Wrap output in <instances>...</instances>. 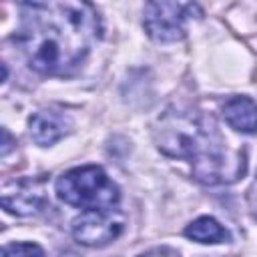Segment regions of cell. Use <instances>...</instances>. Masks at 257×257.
Listing matches in <instances>:
<instances>
[{"label": "cell", "mask_w": 257, "mask_h": 257, "mask_svg": "<svg viewBox=\"0 0 257 257\" xmlns=\"http://www.w3.org/2000/svg\"><path fill=\"white\" fill-rule=\"evenodd\" d=\"M2 207L18 217L36 215L46 207L44 181L42 179H18L4 183L0 195Z\"/></svg>", "instance_id": "6"}, {"label": "cell", "mask_w": 257, "mask_h": 257, "mask_svg": "<svg viewBox=\"0 0 257 257\" xmlns=\"http://www.w3.org/2000/svg\"><path fill=\"white\" fill-rule=\"evenodd\" d=\"M139 257H181L173 247H153L145 253H141Z\"/></svg>", "instance_id": "11"}, {"label": "cell", "mask_w": 257, "mask_h": 257, "mask_svg": "<svg viewBox=\"0 0 257 257\" xmlns=\"http://www.w3.org/2000/svg\"><path fill=\"white\" fill-rule=\"evenodd\" d=\"M155 143L161 153L189 161L203 185H229L247 171L245 153L231 149L215 118L197 110H167L155 124Z\"/></svg>", "instance_id": "2"}, {"label": "cell", "mask_w": 257, "mask_h": 257, "mask_svg": "<svg viewBox=\"0 0 257 257\" xmlns=\"http://www.w3.org/2000/svg\"><path fill=\"white\" fill-rule=\"evenodd\" d=\"M2 137H4V143H2V157H6L8 151H10V135H8L6 128H2Z\"/></svg>", "instance_id": "13"}, {"label": "cell", "mask_w": 257, "mask_h": 257, "mask_svg": "<svg viewBox=\"0 0 257 257\" xmlns=\"http://www.w3.org/2000/svg\"><path fill=\"white\" fill-rule=\"evenodd\" d=\"M124 213L114 209L82 211L72 221V237L84 247H104L120 237L124 231Z\"/></svg>", "instance_id": "5"}, {"label": "cell", "mask_w": 257, "mask_h": 257, "mask_svg": "<svg viewBox=\"0 0 257 257\" xmlns=\"http://www.w3.org/2000/svg\"><path fill=\"white\" fill-rule=\"evenodd\" d=\"M193 14H201L197 4L189 2H147L143 10V26L155 42H177L185 36V24Z\"/></svg>", "instance_id": "4"}, {"label": "cell", "mask_w": 257, "mask_h": 257, "mask_svg": "<svg viewBox=\"0 0 257 257\" xmlns=\"http://www.w3.org/2000/svg\"><path fill=\"white\" fill-rule=\"evenodd\" d=\"M249 203H251L253 215L257 217V181L253 183V187H251V191H249Z\"/></svg>", "instance_id": "12"}, {"label": "cell", "mask_w": 257, "mask_h": 257, "mask_svg": "<svg viewBox=\"0 0 257 257\" xmlns=\"http://www.w3.org/2000/svg\"><path fill=\"white\" fill-rule=\"evenodd\" d=\"M223 118L225 122L243 135L257 133V102L249 96H231L223 104Z\"/></svg>", "instance_id": "8"}, {"label": "cell", "mask_w": 257, "mask_h": 257, "mask_svg": "<svg viewBox=\"0 0 257 257\" xmlns=\"http://www.w3.org/2000/svg\"><path fill=\"white\" fill-rule=\"evenodd\" d=\"M2 257H44V251L40 245L30 243V241H18V243H8L2 249Z\"/></svg>", "instance_id": "10"}, {"label": "cell", "mask_w": 257, "mask_h": 257, "mask_svg": "<svg viewBox=\"0 0 257 257\" xmlns=\"http://www.w3.org/2000/svg\"><path fill=\"white\" fill-rule=\"evenodd\" d=\"M185 237H189L197 243H203V245L227 243L231 239L229 231L217 219H213L209 215H203V217H197L195 221H191L185 229Z\"/></svg>", "instance_id": "9"}, {"label": "cell", "mask_w": 257, "mask_h": 257, "mask_svg": "<svg viewBox=\"0 0 257 257\" xmlns=\"http://www.w3.org/2000/svg\"><path fill=\"white\" fill-rule=\"evenodd\" d=\"M72 128V120L68 114L54 110V108H42L36 110L28 118V131L30 139L40 147H50L56 141H60L64 135H68Z\"/></svg>", "instance_id": "7"}, {"label": "cell", "mask_w": 257, "mask_h": 257, "mask_svg": "<svg viewBox=\"0 0 257 257\" xmlns=\"http://www.w3.org/2000/svg\"><path fill=\"white\" fill-rule=\"evenodd\" d=\"M100 32V16L90 2H24L14 42L32 70L66 76L86 60Z\"/></svg>", "instance_id": "1"}, {"label": "cell", "mask_w": 257, "mask_h": 257, "mask_svg": "<svg viewBox=\"0 0 257 257\" xmlns=\"http://www.w3.org/2000/svg\"><path fill=\"white\" fill-rule=\"evenodd\" d=\"M60 257H76V255H72V253H64V255H60Z\"/></svg>", "instance_id": "14"}, {"label": "cell", "mask_w": 257, "mask_h": 257, "mask_svg": "<svg viewBox=\"0 0 257 257\" xmlns=\"http://www.w3.org/2000/svg\"><path fill=\"white\" fill-rule=\"evenodd\" d=\"M56 197L70 207L92 211V209H114L120 201L118 187L108 179L102 167L84 165L62 173L56 179Z\"/></svg>", "instance_id": "3"}]
</instances>
